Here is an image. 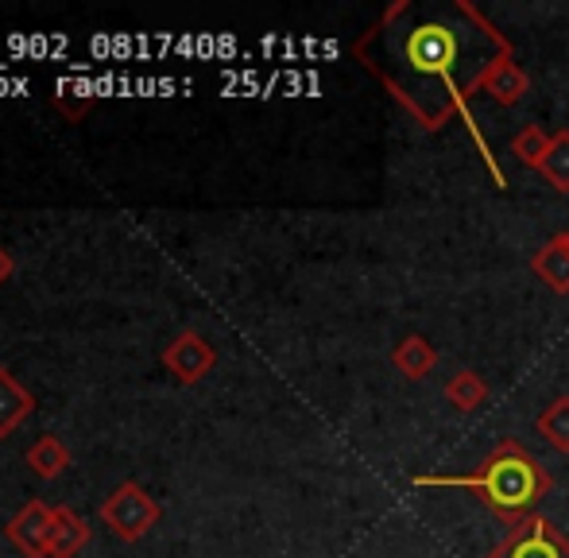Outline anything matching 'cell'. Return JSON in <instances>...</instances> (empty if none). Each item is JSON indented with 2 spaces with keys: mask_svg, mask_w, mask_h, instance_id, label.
<instances>
[{
  "mask_svg": "<svg viewBox=\"0 0 569 558\" xmlns=\"http://www.w3.org/2000/svg\"><path fill=\"white\" fill-rule=\"evenodd\" d=\"M98 516L120 544H140V539L163 520V508H159V500L151 497L140 481H124L101 500Z\"/></svg>",
  "mask_w": 569,
  "mask_h": 558,
  "instance_id": "3",
  "label": "cell"
},
{
  "mask_svg": "<svg viewBox=\"0 0 569 558\" xmlns=\"http://www.w3.org/2000/svg\"><path fill=\"white\" fill-rule=\"evenodd\" d=\"M442 396L453 403L461 416H469V411H477V408H485L488 403V385H485V377L480 372H472V369H461V372H453L450 380H446V388H442Z\"/></svg>",
  "mask_w": 569,
  "mask_h": 558,
  "instance_id": "13",
  "label": "cell"
},
{
  "mask_svg": "<svg viewBox=\"0 0 569 558\" xmlns=\"http://www.w3.org/2000/svg\"><path fill=\"white\" fill-rule=\"evenodd\" d=\"M535 427H539V435L547 438L558 454H569V396H558V400L535 419Z\"/></svg>",
  "mask_w": 569,
  "mask_h": 558,
  "instance_id": "15",
  "label": "cell"
},
{
  "mask_svg": "<svg viewBox=\"0 0 569 558\" xmlns=\"http://www.w3.org/2000/svg\"><path fill=\"white\" fill-rule=\"evenodd\" d=\"M70 450L67 442H59L54 435H43L36 438V442L28 446V466L36 477H43V481H54V477H62L70 469Z\"/></svg>",
  "mask_w": 569,
  "mask_h": 558,
  "instance_id": "12",
  "label": "cell"
},
{
  "mask_svg": "<svg viewBox=\"0 0 569 558\" xmlns=\"http://www.w3.org/2000/svg\"><path fill=\"white\" fill-rule=\"evenodd\" d=\"M391 365H396L407 380H427L438 365V349L430 346L422 333H407V338L391 349Z\"/></svg>",
  "mask_w": 569,
  "mask_h": 558,
  "instance_id": "11",
  "label": "cell"
},
{
  "mask_svg": "<svg viewBox=\"0 0 569 558\" xmlns=\"http://www.w3.org/2000/svg\"><path fill=\"white\" fill-rule=\"evenodd\" d=\"M54 109H59L67 121H82L86 113L93 109V98H86V93H54Z\"/></svg>",
  "mask_w": 569,
  "mask_h": 558,
  "instance_id": "17",
  "label": "cell"
},
{
  "mask_svg": "<svg viewBox=\"0 0 569 558\" xmlns=\"http://www.w3.org/2000/svg\"><path fill=\"white\" fill-rule=\"evenodd\" d=\"M51 520H54V508L47 500H28L20 512L8 520L4 536L8 544L16 547L23 558H51Z\"/></svg>",
  "mask_w": 569,
  "mask_h": 558,
  "instance_id": "7",
  "label": "cell"
},
{
  "mask_svg": "<svg viewBox=\"0 0 569 558\" xmlns=\"http://www.w3.org/2000/svg\"><path fill=\"white\" fill-rule=\"evenodd\" d=\"M531 272L542 279L555 295H569V229L550 237L531 257Z\"/></svg>",
  "mask_w": 569,
  "mask_h": 558,
  "instance_id": "8",
  "label": "cell"
},
{
  "mask_svg": "<svg viewBox=\"0 0 569 558\" xmlns=\"http://www.w3.org/2000/svg\"><path fill=\"white\" fill-rule=\"evenodd\" d=\"M51 558H74L86 551V544H90V528H86V520L74 512V508L59 505L54 508V520H51Z\"/></svg>",
  "mask_w": 569,
  "mask_h": 558,
  "instance_id": "10",
  "label": "cell"
},
{
  "mask_svg": "<svg viewBox=\"0 0 569 558\" xmlns=\"http://www.w3.org/2000/svg\"><path fill=\"white\" fill-rule=\"evenodd\" d=\"M415 489H472L508 528L535 512L542 497L555 489L550 474L523 450V442L503 438L472 474H419Z\"/></svg>",
  "mask_w": 569,
  "mask_h": 558,
  "instance_id": "2",
  "label": "cell"
},
{
  "mask_svg": "<svg viewBox=\"0 0 569 558\" xmlns=\"http://www.w3.org/2000/svg\"><path fill=\"white\" fill-rule=\"evenodd\" d=\"M12 276H16V260H12V252H8L4 245H0V287H4Z\"/></svg>",
  "mask_w": 569,
  "mask_h": 558,
  "instance_id": "18",
  "label": "cell"
},
{
  "mask_svg": "<svg viewBox=\"0 0 569 558\" xmlns=\"http://www.w3.org/2000/svg\"><path fill=\"white\" fill-rule=\"evenodd\" d=\"M547 148H550V132L542 129V124H523V129L511 137V156L523 167H531V171H539Z\"/></svg>",
  "mask_w": 569,
  "mask_h": 558,
  "instance_id": "16",
  "label": "cell"
},
{
  "mask_svg": "<svg viewBox=\"0 0 569 558\" xmlns=\"http://www.w3.org/2000/svg\"><path fill=\"white\" fill-rule=\"evenodd\" d=\"M31 416H36V396L12 377V369L0 365V438H8Z\"/></svg>",
  "mask_w": 569,
  "mask_h": 558,
  "instance_id": "9",
  "label": "cell"
},
{
  "mask_svg": "<svg viewBox=\"0 0 569 558\" xmlns=\"http://www.w3.org/2000/svg\"><path fill=\"white\" fill-rule=\"evenodd\" d=\"M508 43L503 31H496L488 23V16L469 0H453L446 8V16H427V20H411L407 28H399L396 16L383 12L372 23V31L357 39V59L365 62V70L415 117L422 121V98L438 101V124H450L453 117H461L469 137L477 140L480 159L492 171L496 187H503V171L496 167L492 148L480 137L477 121L469 109V86L461 82V67L469 54H477V47Z\"/></svg>",
  "mask_w": 569,
  "mask_h": 558,
  "instance_id": "1",
  "label": "cell"
},
{
  "mask_svg": "<svg viewBox=\"0 0 569 558\" xmlns=\"http://www.w3.org/2000/svg\"><path fill=\"white\" fill-rule=\"evenodd\" d=\"M488 558H569V539L562 528H555V520L531 512L516 528H508V536L488 551Z\"/></svg>",
  "mask_w": 569,
  "mask_h": 558,
  "instance_id": "4",
  "label": "cell"
},
{
  "mask_svg": "<svg viewBox=\"0 0 569 558\" xmlns=\"http://www.w3.org/2000/svg\"><path fill=\"white\" fill-rule=\"evenodd\" d=\"M159 361H163V369L171 372L182 388H190L213 372V365H218V349H213L198 330H179L163 346Z\"/></svg>",
  "mask_w": 569,
  "mask_h": 558,
  "instance_id": "5",
  "label": "cell"
},
{
  "mask_svg": "<svg viewBox=\"0 0 569 558\" xmlns=\"http://www.w3.org/2000/svg\"><path fill=\"white\" fill-rule=\"evenodd\" d=\"M539 175L558 190V195H569V129L550 132V148L539 163Z\"/></svg>",
  "mask_w": 569,
  "mask_h": 558,
  "instance_id": "14",
  "label": "cell"
},
{
  "mask_svg": "<svg viewBox=\"0 0 569 558\" xmlns=\"http://www.w3.org/2000/svg\"><path fill=\"white\" fill-rule=\"evenodd\" d=\"M472 93H488V98H492L496 106L511 109V106H519V101H523L527 93H531V74H527V70L519 67L516 54L503 51V54H496V59L488 62V67L477 74V82H472L469 98H472Z\"/></svg>",
  "mask_w": 569,
  "mask_h": 558,
  "instance_id": "6",
  "label": "cell"
}]
</instances>
